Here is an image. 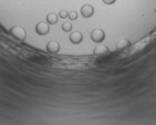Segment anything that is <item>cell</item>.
<instances>
[{"mask_svg":"<svg viewBox=\"0 0 156 125\" xmlns=\"http://www.w3.org/2000/svg\"><path fill=\"white\" fill-rule=\"evenodd\" d=\"M10 34L16 40L23 41L26 38V31L23 27L14 26L10 29Z\"/></svg>","mask_w":156,"mask_h":125,"instance_id":"obj_1","label":"cell"},{"mask_svg":"<svg viewBox=\"0 0 156 125\" xmlns=\"http://www.w3.org/2000/svg\"><path fill=\"white\" fill-rule=\"evenodd\" d=\"M105 38H106L105 32L101 28H96V29L93 30L91 34V40L97 43H102L105 40Z\"/></svg>","mask_w":156,"mask_h":125,"instance_id":"obj_2","label":"cell"},{"mask_svg":"<svg viewBox=\"0 0 156 125\" xmlns=\"http://www.w3.org/2000/svg\"><path fill=\"white\" fill-rule=\"evenodd\" d=\"M36 32L40 35H45L50 31V27L48 23L45 22H40L36 25Z\"/></svg>","mask_w":156,"mask_h":125,"instance_id":"obj_3","label":"cell"},{"mask_svg":"<svg viewBox=\"0 0 156 125\" xmlns=\"http://www.w3.org/2000/svg\"><path fill=\"white\" fill-rule=\"evenodd\" d=\"M80 13L81 15L85 18L91 17V16H92L93 15H94V7L89 4L84 5H83L82 8H81Z\"/></svg>","mask_w":156,"mask_h":125,"instance_id":"obj_4","label":"cell"},{"mask_svg":"<svg viewBox=\"0 0 156 125\" xmlns=\"http://www.w3.org/2000/svg\"><path fill=\"white\" fill-rule=\"evenodd\" d=\"M69 40L73 44L77 45V44H80L83 41V37L82 33H80V31H74L69 36Z\"/></svg>","mask_w":156,"mask_h":125,"instance_id":"obj_5","label":"cell"},{"mask_svg":"<svg viewBox=\"0 0 156 125\" xmlns=\"http://www.w3.org/2000/svg\"><path fill=\"white\" fill-rule=\"evenodd\" d=\"M131 45V42L129 40H127V39H120V40H119L117 42L116 48L117 50L118 51H122L126 49V48H129V47H130Z\"/></svg>","mask_w":156,"mask_h":125,"instance_id":"obj_6","label":"cell"},{"mask_svg":"<svg viewBox=\"0 0 156 125\" xmlns=\"http://www.w3.org/2000/svg\"><path fill=\"white\" fill-rule=\"evenodd\" d=\"M46 49L49 53L56 54L60 49V44L56 41H51L47 44Z\"/></svg>","mask_w":156,"mask_h":125,"instance_id":"obj_7","label":"cell"},{"mask_svg":"<svg viewBox=\"0 0 156 125\" xmlns=\"http://www.w3.org/2000/svg\"><path fill=\"white\" fill-rule=\"evenodd\" d=\"M110 49L108 48L106 45H98L94 49V55H97V56H101V55H106V54L109 53Z\"/></svg>","mask_w":156,"mask_h":125,"instance_id":"obj_8","label":"cell"},{"mask_svg":"<svg viewBox=\"0 0 156 125\" xmlns=\"http://www.w3.org/2000/svg\"><path fill=\"white\" fill-rule=\"evenodd\" d=\"M46 21L48 24L54 25L58 22V16H57V15L56 13H50L47 15Z\"/></svg>","mask_w":156,"mask_h":125,"instance_id":"obj_9","label":"cell"},{"mask_svg":"<svg viewBox=\"0 0 156 125\" xmlns=\"http://www.w3.org/2000/svg\"><path fill=\"white\" fill-rule=\"evenodd\" d=\"M62 29L65 32L71 31L72 29V25L69 22H66L62 25Z\"/></svg>","mask_w":156,"mask_h":125,"instance_id":"obj_10","label":"cell"},{"mask_svg":"<svg viewBox=\"0 0 156 125\" xmlns=\"http://www.w3.org/2000/svg\"><path fill=\"white\" fill-rule=\"evenodd\" d=\"M68 16L71 20H76L78 17V13L77 11H72L68 13Z\"/></svg>","mask_w":156,"mask_h":125,"instance_id":"obj_11","label":"cell"},{"mask_svg":"<svg viewBox=\"0 0 156 125\" xmlns=\"http://www.w3.org/2000/svg\"><path fill=\"white\" fill-rule=\"evenodd\" d=\"M68 13H68L66 10H61L60 13H59V16H60L61 19H66L68 16Z\"/></svg>","mask_w":156,"mask_h":125,"instance_id":"obj_12","label":"cell"},{"mask_svg":"<svg viewBox=\"0 0 156 125\" xmlns=\"http://www.w3.org/2000/svg\"><path fill=\"white\" fill-rule=\"evenodd\" d=\"M103 2L106 5H112L116 2V0H103Z\"/></svg>","mask_w":156,"mask_h":125,"instance_id":"obj_13","label":"cell"},{"mask_svg":"<svg viewBox=\"0 0 156 125\" xmlns=\"http://www.w3.org/2000/svg\"><path fill=\"white\" fill-rule=\"evenodd\" d=\"M154 10H155V12L156 13V3H155V6H154Z\"/></svg>","mask_w":156,"mask_h":125,"instance_id":"obj_14","label":"cell"}]
</instances>
